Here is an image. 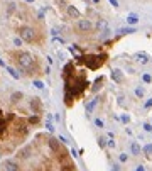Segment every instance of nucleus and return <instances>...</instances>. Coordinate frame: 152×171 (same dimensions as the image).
Listing matches in <instances>:
<instances>
[{
    "label": "nucleus",
    "instance_id": "nucleus-38",
    "mask_svg": "<svg viewBox=\"0 0 152 171\" xmlns=\"http://www.w3.org/2000/svg\"><path fill=\"white\" fill-rule=\"evenodd\" d=\"M108 2L113 5V7H118V2H117V0H108Z\"/></svg>",
    "mask_w": 152,
    "mask_h": 171
},
{
    "label": "nucleus",
    "instance_id": "nucleus-44",
    "mask_svg": "<svg viewBox=\"0 0 152 171\" xmlns=\"http://www.w3.org/2000/svg\"><path fill=\"white\" fill-rule=\"evenodd\" d=\"M98 2H100V0H93V4H98Z\"/></svg>",
    "mask_w": 152,
    "mask_h": 171
},
{
    "label": "nucleus",
    "instance_id": "nucleus-27",
    "mask_svg": "<svg viewBox=\"0 0 152 171\" xmlns=\"http://www.w3.org/2000/svg\"><path fill=\"white\" fill-rule=\"evenodd\" d=\"M115 146H117L115 139H107V147H110V149H115Z\"/></svg>",
    "mask_w": 152,
    "mask_h": 171
},
{
    "label": "nucleus",
    "instance_id": "nucleus-41",
    "mask_svg": "<svg viewBox=\"0 0 152 171\" xmlns=\"http://www.w3.org/2000/svg\"><path fill=\"white\" fill-rule=\"evenodd\" d=\"M44 75H51V66H47V68L44 69Z\"/></svg>",
    "mask_w": 152,
    "mask_h": 171
},
{
    "label": "nucleus",
    "instance_id": "nucleus-11",
    "mask_svg": "<svg viewBox=\"0 0 152 171\" xmlns=\"http://www.w3.org/2000/svg\"><path fill=\"white\" fill-rule=\"evenodd\" d=\"M47 146H49V147H51L52 151H54V153H58V151H59L58 139H54V137H49V141H47Z\"/></svg>",
    "mask_w": 152,
    "mask_h": 171
},
{
    "label": "nucleus",
    "instance_id": "nucleus-23",
    "mask_svg": "<svg viewBox=\"0 0 152 171\" xmlns=\"http://www.w3.org/2000/svg\"><path fill=\"white\" fill-rule=\"evenodd\" d=\"M118 161H120V163H127V161H128V154H127V153H120L118 154Z\"/></svg>",
    "mask_w": 152,
    "mask_h": 171
},
{
    "label": "nucleus",
    "instance_id": "nucleus-34",
    "mask_svg": "<svg viewBox=\"0 0 152 171\" xmlns=\"http://www.w3.org/2000/svg\"><path fill=\"white\" fill-rule=\"evenodd\" d=\"M101 80H103V78H98V80L95 81V87H93V90H91V91H98V88H100L98 85H101Z\"/></svg>",
    "mask_w": 152,
    "mask_h": 171
},
{
    "label": "nucleus",
    "instance_id": "nucleus-16",
    "mask_svg": "<svg viewBox=\"0 0 152 171\" xmlns=\"http://www.w3.org/2000/svg\"><path fill=\"white\" fill-rule=\"evenodd\" d=\"M96 29L103 32V31H105V29H108V24H107L105 20H98V24H96Z\"/></svg>",
    "mask_w": 152,
    "mask_h": 171
},
{
    "label": "nucleus",
    "instance_id": "nucleus-6",
    "mask_svg": "<svg viewBox=\"0 0 152 171\" xmlns=\"http://www.w3.org/2000/svg\"><path fill=\"white\" fill-rule=\"evenodd\" d=\"M112 80L115 81V83H122V81H123V73L120 71L118 68L112 69Z\"/></svg>",
    "mask_w": 152,
    "mask_h": 171
},
{
    "label": "nucleus",
    "instance_id": "nucleus-28",
    "mask_svg": "<svg viewBox=\"0 0 152 171\" xmlns=\"http://www.w3.org/2000/svg\"><path fill=\"white\" fill-rule=\"evenodd\" d=\"M93 122H95V125H96L98 129H103V127H105V122H103L101 119H95Z\"/></svg>",
    "mask_w": 152,
    "mask_h": 171
},
{
    "label": "nucleus",
    "instance_id": "nucleus-39",
    "mask_svg": "<svg viewBox=\"0 0 152 171\" xmlns=\"http://www.w3.org/2000/svg\"><path fill=\"white\" fill-rule=\"evenodd\" d=\"M135 171H145V168H144V166H142V164H139V166H137V168H135Z\"/></svg>",
    "mask_w": 152,
    "mask_h": 171
},
{
    "label": "nucleus",
    "instance_id": "nucleus-4",
    "mask_svg": "<svg viewBox=\"0 0 152 171\" xmlns=\"http://www.w3.org/2000/svg\"><path fill=\"white\" fill-rule=\"evenodd\" d=\"M66 12H68V15L71 19H80V10H78V9L74 7V5H68V7H66Z\"/></svg>",
    "mask_w": 152,
    "mask_h": 171
},
{
    "label": "nucleus",
    "instance_id": "nucleus-5",
    "mask_svg": "<svg viewBox=\"0 0 152 171\" xmlns=\"http://www.w3.org/2000/svg\"><path fill=\"white\" fill-rule=\"evenodd\" d=\"M22 99H24V93L17 90V91H12V93H10V99H9V100H10V103H14V105H15V103H19Z\"/></svg>",
    "mask_w": 152,
    "mask_h": 171
},
{
    "label": "nucleus",
    "instance_id": "nucleus-46",
    "mask_svg": "<svg viewBox=\"0 0 152 171\" xmlns=\"http://www.w3.org/2000/svg\"><path fill=\"white\" fill-rule=\"evenodd\" d=\"M150 124H152V122H150Z\"/></svg>",
    "mask_w": 152,
    "mask_h": 171
},
{
    "label": "nucleus",
    "instance_id": "nucleus-42",
    "mask_svg": "<svg viewBox=\"0 0 152 171\" xmlns=\"http://www.w3.org/2000/svg\"><path fill=\"white\" fill-rule=\"evenodd\" d=\"M46 59H47V63H49V66H51V65H52V58H51V56H47V58H46Z\"/></svg>",
    "mask_w": 152,
    "mask_h": 171
},
{
    "label": "nucleus",
    "instance_id": "nucleus-31",
    "mask_svg": "<svg viewBox=\"0 0 152 171\" xmlns=\"http://www.w3.org/2000/svg\"><path fill=\"white\" fill-rule=\"evenodd\" d=\"M22 43H24V41H22L20 37H14V46H15V47H20Z\"/></svg>",
    "mask_w": 152,
    "mask_h": 171
},
{
    "label": "nucleus",
    "instance_id": "nucleus-1",
    "mask_svg": "<svg viewBox=\"0 0 152 171\" xmlns=\"http://www.w3.org/2000/svg\"><path fill=\"white\" fill-rule=\"evenodd\" d=\"M19 37L25 43H34L36 41V29L32 26H22L19 29Z\"/></svg>",
    "mask_w": 152,
    "mask_h": 171
},
{
    "label": "nucleus",
    "instance_id": "nucleus-40",
    "mask_svg": "<svg viewBox=\"0 0 152 171\" xmlns=\"http://www.w3.org/2000/svg\"><path fill=\"white\" fill-rule=\"evenodd\" d=\"M51 34H52V36L56 37V36H58V34H59V31H58V29H52V31H51Z\"/></svg>",
    "mask_w": 152,
    "mask_h": 171
},
{
    "label": "nucleus",
    "instance_id": "nucleus-33",
    "mask_svg": "<svg viewBox=\"0 0 152 171\" xmlns=\"http://www.w3.org/2000/svg\"><path fill=\"white\" fill-rule=\"evenodd\" d=\"M56 4H58L59 9H66L68 5H66V0H56Z\"/></svg>",
    "mask_w": 152,
    "mask_h": 171
},
{
    "label": "nucleus",
    "instance_id": "nucleus-37",
    "mask_svg": "<svg viewBox=\"0 0 152 171\" xmlns=\"http://www.w3.org/2000/svg\"><path fill=\"white\" fill-rule=\"evenodd\" d=\"M14 117H15V115H14V113H12V112H9V115H7V117H5V120H7V122H10V120H12V119H14Z\"/></svg>",
    "mask_w": 152,
    "mask_h": 171
},
{
    "label": "nucleus",
    "instance_id": "nucleus-30",
    "mask_svg": "<svg viewBox=\"0 0 152 171\" xmlns=\"http://www.w3.org/2000/svg\"><path fill=\"white\" fill-rule=\"evenodd\" d=\"M120 120H122L123 124H128V122H130V115H127V113H123V115L120 117Z\"/></svg>",
    "mask_w": 152,
    "mask_h": 171
},
{
    "label": "nucleus",
    "instance_id": "nucleus-7",
    "mask_svg": "<svg viewBox=\"0 0 152 171\" xmlns=\"http://www.w3.org/2000/svg\"><path fill=\"white\" fill-rule=\"evenodd\" d=\"M4 168H5V171H19V164L15 163V161H12V159H7L4 163Z\"/></svg>",
    "mask_w": 152,
    "mask_h": 171
},
{
    "label": "nucleus",
    "instance_id": "nucleus-35",
    "mask_svg": "<svg viewBox=\"0 0 152 171\" xmlns=\"http://www.w3.org/2000/svg\"><path fill=\"white\" fill-rule=\"evenodd\" d=\"M110 171H120V166L117 163H113L112 166H110Z\"/></svg>",
    "mask_w": 152,
    "mask_h": 171
},
{
    "label": "nucleus",
    "instance_id": "nucleus-19",
    "mask_svg": "<svg viewBox=\"0 0 152 171\" xmlns=\"http://www.w3.org/2000/svg\"><path fill=\"white\" fill-rule=\"evenodd\" d=\"M5 129H7V120H5L4 117H0V134L5 132Z\"/></svg>",
    "mask_w": 152,
    "mask_h": 171
},
{
    "label": "nucleus",
    "instance_id": "nucleus-26",
    "mask_svg": "<svg viewBox=\"0 0 152 171\" xmlns=\"http://www.w3.org/2000/svg\"><path fill=\"white\" fill-rule=\"evenodd\" d=\"M118 32H120V34H134L135 29H134V27H127V29H120Z\"/></svg>",
    "mask_w": 152,
    "mask_h": 171
},
{
    "label": "nucleus",
    "instance_id": "nucleus-45",
    "mask_svg": "<svg viewBox=\"0 0 152 171\" xmlns=\"http://www.w3.org/2000/svg\"><path fill=\"white\" fill-rule=\"evenodd\" d=\"M85 2H86V4H90V0H85Z\"/></svg>",
    "mask_w": 152,
    "mask_h": 171
},
{
    "label": "nucleus",
    "instance_id": "nucleus-21",
    "mask_svg": "<svg viewBox=\"0 0 152 171\" xmlns=\"http://www.w3.org/2000/svg\"><path fill=\"white\" fill-rule=\"evenodd\" d=\"M34 87H36L37 90H44V88H46V85H44L41 80H34Z\"/></svg>",
    "mask_w": 152,
    "mask_h": 171
},
{
    "label": "nucleus",
    "instance_id": "nucleus-18",
    "mask_svg": "<svg viewBox=\"0 0 152 171\" xmlns=\"http://www.w3.org/2000/svg\"><path fill=\"white\" fill-rule=\"evenodd\" d=\"M29 153H31V149H29V147H25L24 151L20 149V154H19V156H20L22 159H27V158H31V154H29Z\"/></svg>",
    "mask_w": 152,
    "mask_h": 171
},
{
    "label": "nucleus",
    "instance_id": "nucleus-2",
    "mask_svg": "<svg viewBox=\"0 0 152 171\" xmlns=\"http://www.w3.org/2000/svg\"><path fill=\"white\" fill-rule=\"evenodd\" d=\"M76 29L80 31V32H90L93 29V24H91L90 19H80V20L76 22Z\"/></svg>",
    "mask_w": 152,
    "mask_h": 171
},
{
    "label": "nucleus",
    "instance_id": "nucleus-10",
    "mask_svg": "<svg viewBox=\"0 0 152 171\" xmlns=\"http://www.w3.org/2000/svg\"><path fill=\"white\" fill-rule=\"evenodd\" d=\"M130 153L134 154V156H140V153H142V147L139 146V142H132L130 144Z\"/></svg>",
    "mask_w": 152,
    "mask_h": 171
},
{
    "label": "nucleus",
    "instance_id": "nucleus-15",
    "mask_svg": "<svg viewBox=\"0 0 152 171\" xmlns=\"http://www.w3.org/2000/svg\"><path fill=\"white\" fill-rule=\"evenodd\" d=\"M96 103H98V99H93L90 103H86V112L88 113H91L95 110V107H96Z\"/></svg>",
    "mask_w": 152,
    "mask_h": 171
},
{
    "label": "nucleus",
    "instance_id": "nucleus-20",
    "mask_svg": "<svg viewBox=\"0 0 152 171\" xmlns=\"http://www.w3.org/2000/svg\"><path fill=\"white\" fill-rule=\"evenodd\" d=\"M46 129H47V131H49V132H54V124H52V120H49V119H46Z\"/></svg>",
    "mask_w": 152,
    "mask_h": 171
},
{
    "label": "nucleus",
    "instance_id": "nucleus-13",
    "mask_svg": "<svg viewBox=\"0 0 152 171\" xmlns=\"http://www.w3.org/2000/svg\"><path fill=\"white\" fill-rule=\"evenodd\" d=\"M39 113H34V115H31L29 117V119H27V124H29V125H37V124H39Z\"/></svg>",
    "mask_w": 152,
    "mask_h": 171
},
{
    "label": "nucleus",
    "instance_id": "nucleus-36",
    "mask_svg": "<svg viewBox=\"0 0 152 171\" xmlns=\"http://www.w3.org/2000/svg\"><path fill=\"white\" fill-rule=\"evenodd\" d=\"M58 141L63 142V144H68V139H66L64 136H58Z\"/></svg>",
    "mask_w": 152,
    "mask_h": 171
},
{
    "label": "nucleus",
    "instance_id": "nucleus-43",
    "mask_svg": "<svg viewBox=\"0 0 152 171\" xmlns=\"http://www.w3.org/2000/svg\"><path fill=\"white\" fill-rule=\"evenodd\" d=\"M0 66H2V68H5V66H7V65L4 63V59H2V58H0Z\"/></svg>",
    "mask_w": 152,
    "mask_h": 171
},
{
    "label": "nucleus",
    "instance_id": "nucleus-9",
    "mask_svg": "<svg viewBox=\"0 0 152 171\" xmlns=\"http://www.w3.org/2000/svg\"><path fill=\"white\" fill-rule=\"evenodd\" d=\"M134 58L137 59L140 65H147V63H149V56H147V53H137Z\"/></svg>",
    "mask_w": 152,
    "mask_h": 171
},
{
    "label": "nucleus",
    "instance_id": "nucleus-8",
    "mask_svg": "<svg viewBox=\"0 0 152 171\" xmlns=\"http://www.w3.org/2000/svg\"><path fill=\"white\" fill-rule=\"evenodd\" d=\"M5 69H7V73L10 75L12 78H14V80H20V78H22V75L14 68V66H5Z\"/></svg>",
    "mask_w": 152,
    "mask_h": 171
},
{
    "label": "nucleus",
    "instance_id": "nucleus-14",
    "mask_svg": "<svg viewBox=\"0 0 152 171\" xmlns=\"http://www.w3.org/2000/svg\"><path fill=\"white\" fill-rule=\"evenodd\" d=\"M135 97H137V99H144L145 97V88L144 87H135Z\"/></svg>",
    "mask_w": 152,
    "mask_h": 171
},
{
    "label": "nucleus",
    "instance_id": "nucleus-12",
    "mask_svg": "<svg viewBox=\"0 0 152 171\" xmlns=\"http://www.w3.org/2000/svg\"><path fill=\"white\" fill-rule=\"evenodd\" d=\"M137 22H139V15L137 14H128L127 15V24H128V26H135Z\"/></svg>",
    "mask_w": 152,
    "mask_h": 171
},
{
    "label": "nucleus",
    "instance_id": "nucleus-32",
    "mask_svg": "<svg viewBox=\"0 0 152 171\" xmlns=\"http://www.w3.org/2000/svg\"><path fill=\"white\" fill-rule=\"evenodd\" d=\"M142 127H144V131H145V132H152V124H150V122H145Z\"/></svg>",
    "mask_w": 152,
    "mask_h": 171
},
{
    "label": "nucleus",
    "instance_id": "nucleus-17",
    "mask_svg": "<svg viewBox=\"0 0 152 171\" xmlns=\"http://www.w3.org/2000/svg\"><path fill=\"white\" fill-rule=\"evenodd\" d=\"M15 9H17L15 2H9V5H7V14H9V15H12V14L15 12Z\"/></svg>",
    "mask_w": 152,
    "mask_h": 171
},
{
    "label": "nucleus",
    "instance_id": "nucleus-29",
    "mask_svg": "<svg viewBox=\"0 0 152 171\" xmlns=\"http://www.w3.org/2000/svg\"><path fill=\"white\" fill-rule=\"evenodd\" d=\"M144 109H145V110L152 109V97H150V99H147V100H145V103H144Z\"/></svg>",
    "mask_w": 152,
    "mask_h": 171
},
{
    "label": "nucleus",
    "instance_id": "nucleus-24",
    "mask_svg": "<svg viewBox=\"0 0 152 171\" xmlns=\"http://www.w3.org/2000/svg\"><path fill=\"white\" fill-rule=\"evenodd\" d=\"M142 81H144V83H152V76L149 73H144V75H142Z\"/></svg>",
    "mask_w": 152,
    "mask_h": 171
},
{
    "label": "nucleus",
    "instance_id": "nucleus-3",
    "mask_svg": "<svg viewBox=\"0 0 152 171\" xmlns=\"http://www.w3.org/2000/svg\"><path fill=\"white\" fill-rule=\"evenodd\" d=\"M29 107H31V110H32L34 113L42 112V102H41L39 97H32V99L29 100Z\"/></svg>",
    "mask_w": 152,
    "mask_h": 171
},
{
    "label": "nucleus",
    "instance_id": "nucleus-22",
    "mask_svg": "<svg viewBox=\"0 0 152 171\" xmlns=\"http://www.w3.org/2000/svg\"><path fill=\"white\" fill-rule=\"evenodd\" d=\"M142 151H144L147 156H150V154H152V144H145L144 147H142Z\"/></svg>",
    "mask_w": 152,
    "mask_h": 171
},
{
    "label": "nucleus",
    "instance_id": "nucleus-25",
    "mask_svg": "<svg viewBox=\"0 0 152 171\" xmlns=\"http://www.w3.org/2000/svg\"><path fill=\"white\" fill-rule=\"evenodd\" d=\"M96 141H98V146H100L101 149H103V147H107V137H98Z\"/></svg>",
    "mask_w": 152,
    "mask_h": 171
}]
</instances>
